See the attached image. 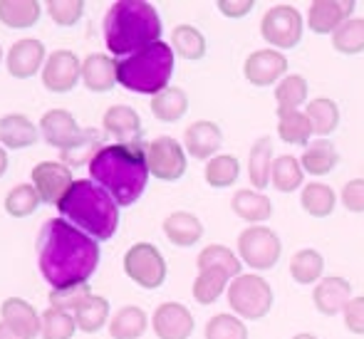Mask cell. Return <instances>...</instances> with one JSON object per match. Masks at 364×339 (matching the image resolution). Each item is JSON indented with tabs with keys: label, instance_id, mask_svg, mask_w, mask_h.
<instances>
[{
	"label": "cell",
	"instance_id": "20",
	"mask_svg": "<svg viewBox=\"0 0 364 339\" xmlns=\"http://www.w3.org/2000/svg\"><path fill=\"white\" fill-rule=\"evenodd\" d=\"M220 144H223V134H220L218 124H213V122H206V119L193 122V124L183 131V146H186V151L191 154L193 158H198V161H206V158L211 161L220 149Z\"/></svg>",
	"mask_w": 364,
	"mask_h": 339
},
{
	"label": "cell",
	"instance_id": "13",
	"mask_svg": "<svg viewBox=\"0 0 364 339\" xmlns=\"http://www.w3.org/2000/svg\"><path fill=\"white\" fill-rule=\"evenodd\" d=\"M151 327L159 339H188L196 330V320L181 302H164L154 310Z\"/></svg>",
	"mask_w": 364,
	"mask_h": 339
},
{
	"label": "cell",
	"instance_id": "55",
	"mask_svg": "<svg viewBox=\"0 0 364 339\" xmlns=\"http://www.w3.org/2000/svg\"><path fill=\"white\" fill-rule=\"evenodd\" d=\"M0 63H3V48H0Z\"/></svg>",
	"mask_w": 364,
	"mask_h": 339
},
{
	"label": "cell",
	"instance_id": "35",
	"mask_svg": "<svg viewBox=\"0 0 364 339\" xmlns=\"http://www.w3.org/2000/svg\"><path fill=\"white\" fill-rule=\"evenodd\" d=\"M335 203H337L335 188H330L327 183L312 181L300 191V205L312 218H327V215H332Z\"/></svg>",
	"mask_w": 364,
	"mask_h": 339
},
{
	"label": "cell",
	"instance_id": "19",
	"mask_svg": "<svg viewBox=\"0 0 364 339\" xmlns=\"http://www.w3.org/2000/svg\"><path fill=\"white\" fill-rule=\"evenodd\" d=\"M0 322H5L23 339H35L40 335V315L30 302L20 300V297H8L0 305Z\"/></svg>",
	"mask_w": 364,
	"mask_h": 339
},
{
	"label": "cell",
	"instance_id": "49",
	"mask_svg": "<svg viewBox=\"0 0 364 339\" xmlns=\"http://www.w3.org/2000/svg\"><path fill=\"white\" fill-rule=\"evenodd\" d=\"M342 205L350 213H364V178H352L342 188Z\"/></svg>",
	"mask_w": 364,
	"mask_h": 339
},
{
	"label": "cell",
	"instance_id": "26",
	"mask_svg": "<svg viewBox=\"0 0 364 339\" xmlns=\"http://www.w3.org/2000/svg\"><path fill=\"white\" fill-rule=\"evenodd\" d=\"M340 161V154H337L335 144L327 141V139H317V141L307 144L305 154L300 158V166L305 173H312V176H327L332 168Z\"/></svg>",
	"mask_w": 364,
	"mask_h": 339
},
{
	"label": "cell",
	"instance_id": "22",
	"mask_svg": "<svg viewBox=\"0 0 364 339\" xmlns=\"http://www.w3.org/2000/svg\"><path fill=\"white\" fill-rule=\"evenodd\" d=\"M82 82L90 92H112L117 85V60L109 55H87L82 63Z\"/></svg>",
	"mask_w": 364,
	"mask_h": 339
},
{
	"label": "cell",
	"instance_id": "4",
	"mask_svg": "<svg viewBox=\"0 0 364 339\" xmlns=\"http://www.w3.org/2000/svg\"><path fill=\"white\" fill-rule=\"evenodd\" d=\"M58 210L68 223L95 240H109L119 225V205L105 188L87 178H80L70 186L65 198L58 203Z\"/></svg>",
	"mask_w": 364,
	"mask_h": 339
},
{
	"label": "cell",
	"instance_id": "41",
	"mask_svg": "<svg viewBox=\"0 0 364 339\" xmlns=\"http://www.w3.org/2000/svg\"><path fill=\"white\" fill-rule=\"evenodd\" d=\"M230 277L223 270H201L198 277L193 280V300L198 305H213L220 295L225 292Z\"/></svg>",
	"mask_w": 364,
	"mask_h": 339
},
{
	"label": "cell",
	"instance_id": "34",
	"mask_svg": "<svg viewBox=\"0 0 364 339\" xmlns=\"http://www.w3.org/2000/svg\"><path fill=\"white\" fill-rule=\"evenodd\" d=\"M146 312L136 305H127L112 317L109 335L114 339H139L146 332Z\"/></svg>",
	"mask_w": 364,
	"mask_h": 339
},
{
	"label": "cell",
	"instance_id": "54",
	"mask_svg": "<svg viewBox=\"0 0 364 339\" xmlns=\"http://www.w3.org/2000/svg\"><path fill=\"white\" fill-rule=\"evenodd\" d=\"M292 339H317L315 335H310V332H300V335H295Z\"/></svg>",
	"mask_w": 364,
	"mask_h": 339
},
{
	"label": "cell",
	"instance_id": "47",
	"mask_svg": "<svg viewBox=\"0 0 364 339\" xmlns=\"http://www.w3.org/2000/svg\"><path fill=\"white\" fill-rule=\"evenodd\" d=\"M92 295V287L90 282H80V285H70V287H60V290H53L50 292V305L55 310H63V312H70V310H77L82 300Z\"/></svg>",
	"mask_w": 364,
	"mask_h": 339
},
{
	"label": "cell",
	"instance_id": "6",
	"mask_svg": "<svg viewBox=\"0 0 364 339\" xmlns=\"http://www.w3.org/2000/svg\"><path fill=\"white\" fill-rule=\"evenodd\" d=\"M228 305L240 320H263L273 307V287L255 272L238 275L228 285Z\"/></svg>",
	"mask_w": 364,
	"mask_h": 339
},
{
	"label": "cell",
	"instance_id": "11",
	"mask_svg": "<svg viewBox=\"0 0 364 339\" xmlns=\"http://www.w3.org/2000/svg\"><path fill=\"white\" fill-rule=\"evenodd\" d=\"M75 183L70 166H65L63 161H40L33 168V186L40 193L43 203L58 205L65 198V193L70 191V186Z\"/></svg>",
	"mask_w": 364,
	"mask_h": 339
},
{
	"label": "cell",
	"instance_id": "16",
	"mask_svg": "<svg viewBox=\"0 0 364 339\" xmlns=\"http://www.w3.org/2000/svg\"><path fill=\"white\" fill-rule=\"evenodd\" d=\"M355 13V0H315L307 10V28L315 35L335 33Z\"/></svg>",
	"mask_w": 364,
	"mask_h": 339
},
{
	"label": "cell",
	"instance_id": "25",
	"mask_svg": "<svg viewBox=\"0 0 364 339\" xmlns=\"http://www.w3.org/2000/svg\"><path fill=\"white\" fill-rule=\"evenodd\" d=\"M230 208L238 218H243L245 223H253L260 225L273 215V203L265 193L258 191H235L233 193V201H230Z\"/></svg>",
	"mask_w": 364,
	"mask_h": 339
},
{
	"label": "cell",
	"instance_id": "15",
	"mask_svg": "<svg viewBox=\"0 0 364 339\" xmlns=\"http://www.w3.org/2000/svg\"><path fill=\"white\" fill-rule=\"evenodd\" d=\"M40 131L43 139L50 146L60 149V151H68L75 149L77 144L85 136V129H80L75 122V117L68 109H53L40 119Z\"/></svg>",
	"mask_w": 364,
	"mask_h": 339
},
{
	"label": "cell",
	"instance_id": "9",
	"mask_svg": "<svg viewBox=\"0 0 364 339\" xmlns=\"http://www.w3.org/2000/svg\"><path fill=\"white\" fill-rule=\"evenodd\" d=\"M302 15L292 5H275L260 20V35L265 43H270L278 50H292L302 40Z\"/></svg>",
	"mask_w": 364,
	"mask_h": 339
},
{
	"label": "cell",
	"instance_id": "21",
	"mask_svg": "<svg viewBox=\"0 0 364 339\" xmlns=\"http://www.w3.org/2000/svg\"><path fill=\"white\" fill-rule=\"evenodd\" d=\"M102 127L109 136L117 139V144H132L139 141L141 136V119L132 107L114 104L105 112L102 117Z\"/></svg>",
	"mask_w": 364,
	"mask_h": 339
},
{
	"label": "cell",
	"instance_id": "2",
	"mask_svg": "<svg viewBox=\"0 0 364 339\" xmlns=\"http://www.w3.org/2000/svg\"><path fill=\"white\" fill-rule=\"evenodd\" d=\"M92 181L105 188L117 205H132L141 198L149 183L146 146L141 141L107 144L90 161Z\"/></svg>",
	"mask_w": 364,
	"mask_h": 339
},
{
	"label": "cell",
	"instance_id": "37",
	"mask_svg": "<svg viewBox=\"0 0 364 339\" xmlns=\"http://www.w3.org/2000/svg\"><path fill=\"white\" fill-rule=\"evenodd\" d=\"M171 50L173 55L178 53L183 60L196 63L206 55V38L193 25H176L171 33Z\"/></svg>",
	"mask_w": 364,
	"mask_h": 339
},
{
	"label": "cell",
	"instance_id": "52",
	"mask_svg": "<svg viewBox=\"0 0 364 339\" xmlns=\"http://www.w3.org/2000/svg\"><path fill=\"white\" fill-rule=\"evenodd\" d=\"M0 339H23V337L15 335V332L10 330V327L5 325V322H0Z\"/></svg>",
	"mask_w": 364,
	"mask_h": 339
},
{
	"label": "cell",
	"instance_id": "28",
	"mask_svg": "<svg viewBox=\"0 0 364 339\" xmlns=\"http://www.w3.org/2000/svg\"><path fill=\"white\" fill-rule=\"evenodd\" d=\"M325 272V258L320 250L302 248L290 258V275L297 285H317Z\"/></svg>",
	"mask_w": 364,
	"mask_h": 339
},
{
	"label": "cell",
	"instance_id": "12",
	"mask_svg": "<svg viewBox=\"0 0 364 339\" xmlns=\"http://www.w3.org/2000/svg\"><path fill=\"white\" fill-rule=\"evenodd\" d=\"M82 77V63L70 50H55L43 68V85L48 92L65 95L73 92L77 80Z\"/></svg>",
	"mask_w": 364,
	"mask_h": 339
},
{
	"label": "cell",
	"instance_id": "48",
	"mask_svg": "<svg viewBox=\"0 0 364 339\" xmlns=\"http://www.w3.org/2000/svg\"><path fill=\"white\" fill-rule=\"evenodd\" d=\"M48 13L58 25L73 28V25L80 23L82 13H85V3L82 0H50Z\"/></svg>",
	"mask_w": 364,
	"mask_h": 339
},
{
	"label": "cell",
	"instance_id": "5",
	"mask_svg": "<svg viewBox=\"0 0 364 339\" xmlns=\"http://www.w3.org/2000/svg\"><path fill=\"white\" fill-rule=\"evenodd\" d=\"M173 75V50L166 43H154L134 55L117 60V82L134 95H154L168 87Z\"/></svg>",
	"mask_w": 364,
	"mask_h": 339
},
{
	"label": "cell",
	"instance_id": "29",
	"mask_svg": "<svg viewBox=\"0 0 364 339\" xmlns=\"http://www.w3.org/2000/svg\"><path fill=\"white\" fill-rule=\"evenodd\" d=\"M43 15L38 0H0V23L15 30L33 28Z\"/></svg>",
	"mask_w": 364,
	"mask_h": 339
},
{
	"label": "cell",
	"instance_id": "30",
	"mask_svg": "<svg viewBox=\"0 0 364 339\" xmlns=\"http://www.w3.org/2000/svg\"><path fill=\"white\" fill-rule=\"evenodd\" d=\"M107 317H109V300L102 295H90L87 300H82L75 310L77 330L87 332V335L100 332L102 327L107 325Z\"/></svg>",
	"mask_w": 364,
	"mask_h": 339
},
{
	"label": "cell",
	"instance_id": "45",
	"mask_svg": "<svg viewBox=\"0 0 364 339\" xmlns=\"http://www.w3.org/2000/svg\"><path fill=\"white\" fill-rule=\"evenodd\" d=\"M307 99V82L300 75H285L275 87L278 109H297Z\"/></svg>",
	"mask_w": 364,
	"mask_h": 339
},
{
	"label": "cell",
	"instance_id": "50",
	"mask_svg": "<svg viewBox=\"0 0 364 339\" xmlns=\"http://www.w3.org/2000/svg\"><path fill=\"white\" fill-rule=\"evenodd\" d=\"M345 327L352 335H362L364 337V295L362 297H352L345 307Z\"/></svg>",
	"mask_w": 364,
	"mask_h": 339
},
{
	"label": "cell",
	"instance_id": "18",
	"mask_svg": "<svg viewBox=\"0 0 364 339\" xmlns=\"http://www.w3.org/2000/svg\"><path fill=\"white\" fill-rule=\"evenodd\" d=\"M45 45L40 40H18L8 50V72L18 80H30L40 68H45Z\"/></svg>",
	"mask_w": 364,
	"mask_h": 339
},
{
	"label": "cell",
	"instance_id": "27",
	"mask_svg": "<svg viewBox=\"0 0 364 339\" xmlns=\"http://www.w3.org/2000/svg\"><path fill=\"white\" fill-rule=\"evenodd\" d=\"M273 139L260 136L253 144L248 156V178L253 183L255 191H263L270 183V171H273Z\"/></svg>",
	"mask_w": 364,
	"mask_h": 339
},
{
	"label": "cell",
	"instance_id": "3",
	"mask_svg": "<svg viewBox=\"0 0 364 339\" xmlns=\"http://www.w3.org/2000/svg\"><path fill=\"white\" fill-rule=\"evenodd\" d=\"M161 38V18L144 0H117L105 15V43L117 58H127Z\"/></svg>",
	"mask_w": 364,
	"mask_h": 339
},
{
	"label": "cell",
	"instance_id": "43",
	"mask_svg": "<svg viewBox=\"0 0 364 339\" xmlns=\"http://www.w3.org/2000/svg\"><path fill=\"white\" fill-rule=\"evenodd\" d=\"M332 48L342 55L364 53V18H350L332 33Z\"/></svg>",
	"mask_w": 364,
	"mask_h": 339
},
{
	"label": "cell",
	"instance_id": "31",
	"mask_svg": "<svg viewBox=\"0 0 364 339\" xmlns=\"http://www.w3.org/2000/svg\"><path fill=\"white\" fill-rule=\"evenodd\" d=\"M196 265H198V272L201 270H223L225 275L233 280V277L243 275V263H240V258L233 253V250H228L225 245H206V248L198 253L196 258Z\"/></svg>",
	"mask_w": 364,
	"mask_h": 339
},
{
	"label": "cell",
	"instance_id": "24",
	"mask_svg": "<svg viewBox=\"0 0 364 339\" xmlns=\"http://www.w3.org/2000/svg\"><path fill=\"white\" fill-rule=\"evenodd\" d=\"M40 136V129L23 114L0 117V146L3 149H25L33 146Z\"/></svg>",
	"mask_w": 364,
	"mask_h": 339
},
{
	"label": "cell",
	"instance_id": "46",
	"mask_svg": "<svg viewBox=\"0 0 364 339\" xmlns=\"http://www.w3.org/2000/svg\"><path fill=\"white\" fill-rule=\"evenodd\" d=\"M203 339H248V327L240 317L220 312L206 322Z\"/></svg>",
	"mask_w": 364,
	"mask_h": 339
},
{
	"label": "cell",
	"instance_id": "32",
	"mask_svg": "<svg viewBox=\"0 0 364 339\" xmlns=\"http://www.w3.org/2000/svg\"><path fill=\"white\" fill-rule=\"evenodd\" d=\"M278 136L292 146H307L312 136V127L305 112L278 109Z\"/></svg>",
	"mask_w": 364,
	"mask_h": 339
},
{
	"label": "cell",
	"instance_id": "7",
	"mask_svg": "<svg viewBox=\"0 0 364 339\" xmlns=\"http://www.w3.org/2000/svg\"><path fill=\"white\" fill-rule=\"evenodd\" d=\"M280 255H283V243L268 225H250L238 235V258L250 270H273Z\"/></svg>",
	"mask_w": 364,
	"mask_h": 339
},
{
	"label": "cell",
	"instance_id": "44",
	"mask_svg": "<svg viewBox=\"0 0 364 339\" xmlns=\"http://www.w3.org/2000/svg\"><path fill=\"white\" fill-rule=\"evenodd\" d=\"M40 203H43V198L35 191L33 183H20V186H15L13 191L8 193V198H5V210H8V215H13V218H25V215H33Z\"/></svg>",
	"mask_w": 364,
	"mask_h": 339
},
{
	"label": "cell",
	"instance_id": "14",
	"mask_svg": "<svg viewBox=\"0 0 364 339\" xmlns=\"http://www.w3.org/2000/svg\"><path fill=\"white\" fill-rule=\"evenodd\" d=\"M243 72H245V80L255 87L275 85L288 72V58L283 53H278V50H255L245 60Z\"/></svg>",
	"mask_w": 364,
	"mask_h": 339
},
{
	"label": "cell",
	"instance_id": "42",
	"mask_svg": "<svg viewBox=\"0 0 364 339\" xmlns=\"http://www.w3.org/2000/svg\"><path fill=\"white\" fill-rule=\"evenodd\" d=\"M75 332H77V322L73 312H63L50 307L40 317V337L43 339H73Z\"/></svg>",
	"mask_w": 364,
	"mask_h": 339
},
{
	"label": "cell",
	"instance_id": "53",
	"mask_svg": "<svg viewBox=\"0 0 364 339\" xmlns=\"http://www.w3.org/2000/svg\"><path fill=\"white\" fill-rule=\"evenodd\" d=\"M5 171H8V151L0 146V176H3Z\"/></svg>",
	"mask_w": 364,
	"mask_h": 339
},
{
	"label": "cell",
	"instance_id": "23",
	"mask_svg": "<svg viewBox=\"0 0 364 339\" xmlns=\"http://www.w3.org/2000/svg\"><path fill=\"white\" fill-rule=\"evenodd\" d=\"M164 233L176 248H191L203 238V223L193 213L176 210L164 220Z\"/></svg>",
	"mask_w": 364,
	"mask_h": 339
},
{
	"label": "cell",
	"instance_id": "39",
	"mask_svg": "<svg viewBox=\"0 0 364 339\" xmlns=\"http://www.w3.org/2000/svg\"><path fill=\"white\" fill-rule=\"evenodd\" d=\"M105 149V131L100 129H85V136L77 144L75 149H68V151H60V158H63L65 166H85L90 163L97 154Z\"/></svg>",
	"mask_w": 364,
	"mask_h": 339
},
{
	"label": "cell",
	"instance_id": "40",
	"mask_svg": "<svg viewBox=\"0 0 364 339\" xmlns=\"http://www.w3.org/2000/svg\"><path fill=\"white\" fill-rule=\"evenodd\" d=\"M302 171L300 161L295 156H278L273 161V171H270V183L278 188L280 193H292L302 186Z\"/></svg>",
	"mask_w": 364,
	"mask_h": 339
},
{
	"label": "cell",
	"instance_id": "36",
	"mask_svg": "<svg viewBox=\"0 0 364 339\" xmlns=\"http://www.w3.org/2000/svg\"><path fill=\"white\" fill-rule=\"evenodd\" d=\"M307 119H310V127H312V134L327 139L332 131L337 129L340 124V109L332 99L327 97H320V99H312L305 109Z\"/></svg>",
	"mask_w": 364,
	"mask_h": 339
},
{
	"label": "cell",
	"instance_id": "10",
	"mask_svg": "<svg viewBox=\"0 0 364 339\" xmlns=\"http://www.w3.org/2000/svg\"><path fill=\"white\" fill-rule=\"evenodd\" d=\"M146 166L161 181H178L186 173V151L173 136H159L146 146Z\"/></svg>",
	"mask_w": 364,
	"mask_h": 339
},
{
	"label": "cell",
	"instance_id": "1",
	"mask_svg": "<svg viewBox=\"0 0 364 339\" xmlns=\"http://www.w3.org/2000/svg\"><path fill=\"white\" fill-rule=\"evenodd\" d=\"M40 275L53 290L87 282L100 265V245L65 218H50L38 235Z\"/></svg>",
	"mask_w": 364,
	"mask_h": 339
},
{
	"label": "cell",
	"instance_id": "38",
	"mask_svg": "<svg viewBox=\"0 0 364 339\" xmlns=\"http://www.w3.org/2000/svg\"><path fill=\"white\" fill-rule=\"evenodd\" d=\"M240 176V161L233 154H216L206 163V183L211 188H228L238 181Z\"/></svg>",
	"mask_w": 364,
	"mask_h": 339
},
{
	"label": "cell",
	"instance_id": "17",
	"mask_svg": "<svg viewBox=\"0 0 364 339\" xmlns=\"http://www.w3.org/2000/svg\"><path fill=\"white\" fill-rule=\"evenodd\" d=\"M352 300V285L340 275L322 277L312 290V302H315L317 312L325 317H335L345 312L347 302Z\"/></svg>",
	"mask_w": 364,
	"mask_h": 339
},
{
	"label": "cell",
	"instance_id": "33",
	"mask_svg": "<svg viewBox=\"0 0 364 339\" xmlns=\"http://www.w3.org/2000/svg\"><path fill=\"white\" fill-rule=\"evenodd\" d=\"M151 112L159 122H178L188 112V97L181 87H166L151 99Z\"/></svg>",
	"mask_w": 364,
	"mask_h": 339
},
{
	"label": "cell",
	"instance_id": "51",
	"mask_svg": "<svg viewBox=\"0 0 364 339\" xmlns=\"http://www.w3.org/2000/svg\"><path fill=\"white\" fill-rule=\"evenodd\" d=\"M253 0H218V10L225 18H243L253 10Z\"/></svg>",
	"mask_w": 364,
	"mask_h": 339
},
{
	"label": "cell",
	"instance_id": "8",
	"mask_svg": "<svg viewBox=\"0 0 364 339\" xmlns=\"http://www.w3.org/2000/svg\"><path fill=\"white\" fill-rule=\"evenodd\" d=\"M124 272L144 290H156L166 282V260L151 243H136L124 255Z\"/></svg>",
	"mask_w": 364,
	"mask_h": 339
}]
</instances>
